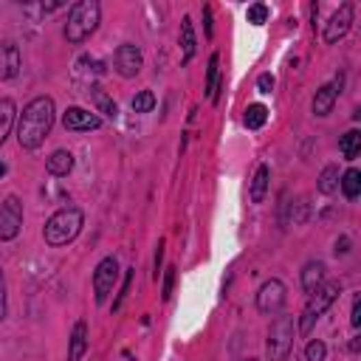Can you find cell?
Segmentation results:
<instances>
[{
	"mask_svg": "<svg viewBox=\"0 0 361 361\" xmlns=\"http://www.w3.org/2000/svg\"><path fill=\"white\" fill-rule=\"evenodd\" d=\"M257 88H260V93H271V90H274V77H271V74H262V77L257 79Z\"/></svg>",
	"mask_w": 361,
	"mask_h": 361,
	"instance_id": "32",
	"label": "cell"
},
{
	"mask_svg": "<svg viewBox=\"0 0 361 361\" xmlns=\"http://www.w3.org/2000/svg\"><path fill=\"white\" fill-rule=\"evenodd\" d=\"M99 20H102V6L99 0H79V3L71 9L68 23H65V37L68 42H85L96 29H99Z\"/></svg>",
	"mask_w": 361,
	"mask_h": 361,
	"instance_id": "3",
	"label": "cell"
},
{
	"mask_svg": "<svg viewBox=\"0 0 361 361\" xmlns=\"http://www.w3.org/2000/svg\"><path fill=\"white\" fill-rule=\"evenodd\" d=\"M14 116H17V105H14V99H0V144H3L6 136L12 133Z\"/></svg>",
	"mask_w": 361,
	"mask_h": 361,
	"instance_id": "18",
	"label": "cell"
},
{
	"mask_svg": "<svg viewBox=\"0 0 361 361\" xmlns=\"http://www.w3.org/2000/svg\"><path fill=\"white\" fill-rule=\"evenodd\" d=\"M153 108H155V93L153 90H141L133 99V110L136 113H150Z\"/></svg>",
	"mask_w": 361,
	"mask_h": 361,
	"instance_id": "25",
	"label": "cell"
},
{
	"mask_svg": "<svg viewBox=\"0 0 361 361\" xmlns=\"http://www.w3.org/2000/svg\"><path fill=\"white\" fill-rule=\"evenodd\" d=\"M266 350H269V361H288V356L294 350V319L291 316H277L271 322Z\"/></svg>",
	"mask_w": 361,
	"mask_h": 361,
	"instance_id": "5",
	"label": "cell"
},
{
	"mask_svg": "<svg viewBox=\"0 0 361 361\" xmlns=\"http://www.w3.org/2000/svg\"><path fill=\"white\" fill-rule=\"evenodd\" d=\"M113 65H116V74L125 77V79H133L141 65H144V57H141V48L133 45V42H125L116 48V57H113Z\"/></svg>",
	"mask_w": 361,
	"mask_h": 361,
	"instance_id": "8",
	"label": "cell"
},
{
	"mask_svg": "<svg viewBox=\"0 0 361 361\" xmlns=\"http://www.w3.org/2000/svg\"><path fill=\"white\" fill-rule=\"evenodd\" d=\"M54 127V99L51 96H37L20 113L17 122V141L23 150H37Z\"/></svg>",
	"mask_w": 361,
	"mask_h": 361,
	"instance_id": "1",
	"label": "cell"
},
{
	"mask_svg": "<svg viewBox=\"0 0 361 361\" xmlns=\"http://www.w3.org/2000/svg\"><path fill=\"white\" fill-rule=\"evenodd\" d=\"M266 20H269V6H266V3L249 6V23H254V26H262Z\"/></svg>",
	"mask_w": 361,
	"mask_h": 361,
	"instance_id": "27",
	"label": "cell"
},
{
	"mask_svg": "<svg viewBox=\"0 0 361 361\" xmlns=\"http://www.w3.org/2000/svg\"><path fill=\"white\" fill-rule=\"evenodd\" d=\"M243 122L249 130H260L262 125L269 122V108L266 105H249L246 108V116H243Z\"/></svg>",
	"mask_w": 361,
	"mask_h": 361,
	"instance_id": "21",
	"label": "cell"
},
{
	"mask_svg": "<svg viewBox=\"0 0 361 361\" xmlns=\"http://www.w3.org/2000/svg\"><path fill=\"white\" fill-rule=\"evenodd\" d=\"M20 48L14 42H0V79H14L20 74Z\"/></svg>",
	"mask_w": 361,
	"mask_h": 361,
	"instance_id": "12",
	"label": "cell"
},
{
	"mask_svg": "<svg viewBox=\"0 0 361 361\" xmlns=\"http://www.w3.org/2000/svg\"><path fill=\"white\" fill-rule=\"evenodd\" d=\"M173 282H175V269H166L164 288H161V297H164V299H170V297H173Z\"/></svg>",
	"mask_w": 361,
	"mask_h": 361,
	"instance_id": "29",
	"label": "cell"
},
{
	"mask_svg": "<svg viewBox=\"0 0 361 361\" xmlns=\"http://www.w3.org/2000/svg\"><path fill=\"white\" fill-rule=\"evenodd\" d=\"M325 356H327L325 342H319V339H310L308 342V347H305V358L308 361H325Z\"/></svg>",
	"mask_w": 361,
	"mask_h": 361,
	"instance_id": "26",
	"label": "cell"
},
{
	"mask_svg": "<svg viewBox=\"0 0 361 361\" xmlns=\"http://www.w3.org/2000/svg\"><path fill=\"white\" fill-rule=\"evenodd\" d=\"M82 226H85L82 209L65 206V209L54 212L51 218H48V223H45V229H42V237H45L48 246L60 249V246H68L71 240H77V234L82 232Z\"/></svg>",
	"mask_w": 361,
	"mask_h": 361,
	"instance_id": "2",
	"label": "cell"
},
{
	"mask_svg": "<svg viewBox=\"0 0 361 361\" xmlns=\"http://www.w3.org/2000/svg\"><path fill=\"white\" fill-rule=\"evenodd\" d=\"M269 178H271L269 166L266 164L257 166L254 181H251V203H262V198H266V192H269Z\"/></svg>",
	"mask_w": 361,
	"mask_h": 361,
	"instance_id": "17",
	"label": "cell"
},
{
	"mask_svg": "<svg viewBox=\"0 0 361 361\" xmlns=\"http://www.w3.org/2000/svg\"><path fill=\"white\" fill-rule=\"evenodd\" d=\"M62 125H65V130H74V133H90L102 125V119L85 108H68L62 116Z\"/></svg>",
	"mask_w": 361,
	"mask_h": 361,
	"instance_id": "10",
	"label": "cell"
},
{
	"mask_svg": "<svg viewBox=\"0 0 361 361\" xmlns=\"http://www.w3.org/2000/svg\"><path fill=\"white\" fill-rule=\"evenodd\" d=\"M285 294H288V291H285V285H282L279 279L262 282L260 291H257V310H260V314H266V316L279 314L282 305H285V299H288Z\"/></svg>",
	"mask_w": 361,
	"mask_h": 361,
	"instance_id": "7",
	"label": "cell"
},
{
	"mask_svg": "<svg viewBox=\"0 0 361 361\" xmlns=\"http://www.w3.org/2000/svg\"><path fill=\"white\" fill-rule=\"evenodd\" d=\"M23 226V203L9 195L0 206V240H14Z\"/></svg>",
	"mask_w": 361,
	"mask_h": 361,
	"instance_id": "9",
	"label": "cell"
},
{
	"mask_svg": "<svg viewBox=\"0 0 361 361\" xmlns=\"http://www.w3.org/2000/svg\"><path fill=\"white\" fill-rule=\"evenodd\" d=\"M130 285H133V271H127V277H125V285H122V294H119V299L113 302V310H119V308H122L125 297L130 294Z\"/></svg>",
	"mask_w": 361,
	"mask_h": 361,
	"instance_id": "30",
	"label": "cell"
},
{
	"mask_svg": "<svg viewBox=\"0 0 361 361\" xmlns=\"http://www.w3.org/2000/svg\"><path fill=\"white\" fill-rule=\"evenodd\" d=\"M119 279V260L116 257H105L99 266L93 271V294H96V302L105 305L108 302V294L113 291V285Z\"/></svg>",
	"mask_w": 361,
	"mask_h": 361,
	"instance_id": "6",
	"label": "cell"
},
{
	"mask_svg": "<svg viewBox=\"0 0 361 361\" xmlns=\"http://www.w3.org/2000/svg\"><path fill=\"white\" fill-rule=\"evenodd\" d=\"M45 170L51 175H57V178H65L71 170H74V155H71L68 150H57L51 158L45 161Z\"/></svg>",
	"mask_w": 361,
	"mask_h": 361,
	"instance_id": "16",
	"label": "cell"
},
{
	"mask_svg": "<svg viewBox=\"0 0 361 361\" xmlns=\"http://www.w3.org/2000/svg\"><path fill=\"white\" fill-rule=\"evenodd\" d=\"M325 282V262H308V266L302 269V291L305 294H314L316 288Z\"/></svg>",
	"mask_w": 361,
	"mask_h": 361,
	"instance_id": "15",
	"label": "cell"
},
{
	"mask_svg": "<svg viewBox=\"0 0 361 361\" xmlns=\"http://www.w3.org/2000/svg\"><path fill=\"white\" fill-rule=\"evenodd\" d=\"M181 48H184V62H189L192 57H195V29H192V17H184L181 20Z\"/></svg>",
	"mask_w": 361,
	"mask_h": 361,
	"instance_id": "19",
	"label": "cell"
},
{
	"mask_svg": "<svg viewBox=\"0 0 361 361\" xmlns=\"http://www.w3.org/2000/svg\"><path fill=\"white\" fill-rule=\"evenodd\" d=\"M358 153H361V133H358V130L345 133V136H342V155H345L347 161H353Z\"/></svg>",
	"mask_w": 361,
	"mask_h": 361,
	"instance_id": "24",
	"label": "cell"
},
{
	"mask_svg": "<svg viewBox=\"0 0 361 361\" xmlns=\"http://www.w3.org/2000/svg\"><path fill=\"white\" fill-rule=\"evenodd\" d=\"M93 96H96V105H99V110H102V113H108V116H116V105L108 99V96H105L102 90H93Z\"/></svg>",
	"mask_w": 361,
	"mask_h": 361,
	"instance_id": "28",
	"label": "cell"
},
{
	"mask_svg": "<svg viewBox=\"0 0 361 361\" xmlns=\"http://www.w3.org/2000/svg\"><path fill=\"white\" fill-rule=\"evenodd\" d=\"M350 325H353V327H358V325H361V297H356V299H353V314H350Z\"/></svg>",
	"mask_w": 361,
	"mask_h": 361,
	"instance_id": "33",
	"label": "cell"
},
{
	"mask_svg": "<svg viewBox=\"0 0 361 361\" xmlns=\"http://www.w3.org/2000/svg\"><path fill=\"white\" fill-rule=\"evenodd\" d=\"M6 319V279H3V271H0V322Z\"/></svg>",
	"mask_w": 361,
	"mask_h": 361,
	"instance_id": "31",
	"label": "cell"
},
{
	"mask_svg": "<svg viewBox=\"0 0 361 361\" xmlns=\"http://www.w3.org/2000/svg\"><path fill=\"white\" fill-rule=\"evenodd\" d=\"M161 260H164V240L155 246V279H158V269H161Z\"/></svg>",
	"mask_w": 361,
	"mask_h": 361,
	"instance_id": "34",
	"label": "cell"
},
{
	"mask_svg": "<svg viewBox=\"0 0 361 361\" xmlns=\"http://www.w3.org/2000/svg\"><path fill=\"white\" fill-rule=\"evenodd\" d=\"M3 175H6V164H3V161H0V178H3Z\"/></svg>",
	"mask_w": 361,
	"mask_h": 361,
	"instance_id": "36",
	"label": "cell"
},
{
	"mask_svg": "<svg viewBox=\"0 0 361 361\" xmlns=\"http://www.w3.org/2000/svg\"><path fill=\"white\" fill-rule=\"evenodd\" d=\"M88 353V325L77 322L74 333H71V347H68V361H82V356Z\"/></svg>",
	"mask_w": 361,
	"mask_h": 361,
	"instance_id": "14",
	"label": "cell"
},
{
	"mask_svg": "<svg viewBox=\"0 0 361 361\" xmlns=\"http://www.w3.org/2000/svg\"><path fill=\"white\" fill-rule=\"evenodd\" d=\"M339 184H342V192H345V198H350V201H356L358 195H361V173L356 170V166H350V170L339 178Z\"/></svg>",
	"mask_w": 361,
	"mask_h": 361,
	"instance_id": "20",
	"label": "cell"
},
{
	"mask_svg": "<svg viewBox=\"0 0 361 361\" xmlns=\"http://www.w3.org/2000/svg\"><path fill=\"white\" fill-rule=\"evenodd\" d=\"M353 26V3H345L339 6V12H336L330 20H327V26H325V42H339Z\"/></svg>",
	"mask_w": 361,
	"mask_h": 361,
	"instance_id": "11",
	"label": "cell"
},
{
	"mask_svg": "<svg viewBox=\"0 0 361 361\" xmlns=\"http://www.w3.org/2000/svg\"><path fill=\"white\" fill-rule=\"evenodd\" d=\"M243 361H257V358H243Z\"/></svg>",
	"mask_w": 361,
	"mask_h": 361,
	"instance_id": "37",
	"label": "cell"
},
{
	"mask_svg": "<svg viewBox=\"0 0 361 361\" xmlns=\"http://www.w3.org/2000/svg\"><path fill=\"white\" fill-rule=\"evenodd\" d=\"M339 166L336 164H330V166H325L322 170V175H319V192H325V195H333L336 189H339Z\"/></svg>",
	"mask_w": 361,
	"mask_h": 361,
	"instance_id": "22",
	"label": "cell"
},
{
	"mask_svg": "<svg viewBox=\"0 0 361 361\" xmlns=\"http://www.w3.org/2000/svg\"><path fill=\"white\" fill-rule=\"evenodd\" d=\"M339 93H342V77H336L333 85H322V88L316 90V96H314V113H316V116H327V113L333 110L336 96H339Z\"/></svg>",
	"mask_w": 361,
	"mask_h": 361,
	"instance_id": "13",
	"label": "cell"
},
{
	"mask_svg": "<svg viewBox=\"0 0 361 361\" xmlns=\"http://www.w3.org/2000/svg\"><path fill=\"white\" fill-rule=\"evenodd\" d=\"M339 294H342V285L339 282H322L314 294H308L310 299H308V305H305V310H302V316H299V333L302 336H308L310 330H314V325L319 322V316L325 314V310L339 299Z\"/></svg>",
	"mask_w": 361,
	"mask_h": 361,
	"instance_id": "4",
	"label": "cell"
},
{
	"mask_svg": "<svg viewBox=\"0 0 361 361\" xmlns=\"http://www.w3.org/2000/svg\"><path fill=\"white\" fill-rule=\"evenodd\" d=\"M203 20H206V37H212V9H203Z\"/></svg>",
	"mask_w": 361,
	"mask_h": 361,
	"instance_id": "35",
	"label": "cell"
},
{
	"mask_svg": "<svg viewBox=\"0 0 361 361\" xmlns=\"http://www.w3.org/2000/svg\"><path fill=\"white\" fill-rule=\"evenodd\" d=\"M218 65H221V57L212 54L209 57V71H206V96L212 102H218Z\"/></svg>",
	"mask_w": 361,
	"mask_h": 361,
	"instance_id": "23",
	"label": "cell"
}]
</instances>
